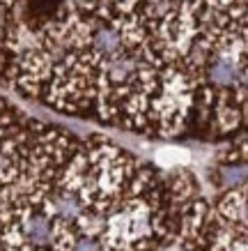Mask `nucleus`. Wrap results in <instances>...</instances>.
Wrapping results in <instances>:
<instances>
[{"instance_id": "f257e3e1", "label": "nucleus", "mask_w": 248, "mask_h": 251, "mask_svg": "<svg viewBox=\"0 0 248 251\" xmlns=\"http://www.w3.org/2000/svg\"><path fill=\"white\" fill-rule=\"evenodd\" d=\"M248 0H28L2 90L150 141L246 131Z\"/></svg>"}, {"instance_id": "20e7f679", "label": "nucleus", "mask_w": 248, "mask_h": 251, "mask_svg": "<svg viewBox=\"0 0 248 251\" xmlns=\"http://www.w3.org/2000/svg\"><path fill=\"white\" fill-rule=\"evenodd\" d=\"M25 7L28 0H0V88L5 85L7 72L14 60L25 21Z\"/></svg>"}, {"instance_id": "7ed1b4c3", "label": "nucleus", "mask_w": 248, "mask_h": 251, "mask_svg": "<svg viewBox=\"0 0 248 251\" xmlns=\"http://www.w3.org/2000/svg\"><path fill=\"white\" fill-rule=\"evenodd\" d=\"M177 207V237L181 251H246V134L234 138L207 173L204 191L196 171L165 168Z\"/></svg>"}, {"instance_id": "f03ea898", "label": "nucleus", "mask_w": 248, "mask_h": 251, "mask_svg": "<svg viewBox=\"0 0 248 251\" xmlns=\"http://www.w3.org/2000/svg\"><path fill=\"white\" fill-rule=\"evenodd\" d=\"M175 235L163 168L0 95V251H165Z\"/></svg>"}]
</instances>
